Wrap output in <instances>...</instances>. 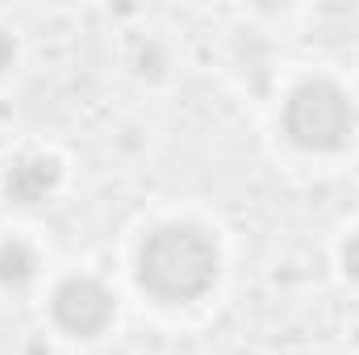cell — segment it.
<instances>
[{
    "label": "cell",
    "mask_w": 359,
    "mask_h": 355,
    "mask_svg": "<svg viewBox=\"0 0 359 355\" xmlns=\"http://www.w3.org/2000/svg\"><path fill=\"white\" fill-rule=\"evenodd\" d=\"M343 272H347L351 280H359V234H351V239L343 243Z\"/></svg>",
    "instance_id": "4"
},
{
    "label": "cell",
    "mask_w": 359,
    "mask_h": 355,
    "mask_svg": "<svg viewBox=\"0 0 359 355\" xmlns=\"http://www.w3.org/2000/svg\"><path fill=\"white\" fill-rule=\"evenodd\" d=\"M222 276V247L196 222H163L138 247V288L159 305H192Z\"/></svg>",
    "instance_id": "1"
},
{
    "label": "cell",
    "mask_w": 359,
    "mask_h": 355,
    "mask_svg": "<svg viewBox=\"0 0 359 355\" xmlns=\"http://www.w3.org/2000/svg\"><path fill=\"white\" fill-rule=\"evenodd\" d=\"M8 63H13V38H8V34L0 29V72H4Z\"/></svg>",
    "instance_id": "5"
},
{
    "label": "cell",
    "mask_w": 359,
    "mask_h": 355,
    "mask_svg": "<svg viewBox=\"0 0 359 355\" xmlns=\"http://www.w3.org/2000/svg\"><path fill=\"white\" fill-rule=\"evenodd\" d=\"M280 126L292 147L309 155H339L355 138V105L334 80H305L288 92Z\"/></svg>",
    "instance_id": "2"
},
{
    "label": "cell",
    "mask_w": 359,
    "mask_h": 355,
    "mask_svg": "<svg viewBox=\"0 0 359 355\" xmlns=\"http://www.w3.org/2000/svg\"><path fill=\"white\" fill-rule=\"evenodd\" d=\"M50 318L72 339H100L117 318V297L92 276H67L50 293Z\"/></svg>",
    "instance_id": "3"
}]
</instances>
